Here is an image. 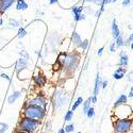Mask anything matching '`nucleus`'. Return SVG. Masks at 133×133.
<instances>
[{
	"label": "nucleus",
	"instance_id": "obj_9",
	"mask_svg": "<svg viewBox=\"0 0 133 133\" xmlns=\"http://www.w3.org/2000/svg\"><path fill=\"white\" fill-rule=\"evenodd\" d=\"M27 66H28V59L26 58H19L16 62V65H15V70L16 72L19 75L20 71H23L27 68Z\"/></svg>",
	"mask_w": 133,
	"mask_h": 133
},
{
	"label": "nucleus",
	"instance_id": "obj_10",
	"mask_svg": "<svg viewBox=\"0 0 133 133\" xmlns=\"http://www.w3.org/2000/svg\"><path fill=\"white\" fill-rule=\"evenodd\" d=\"M102 88V79L99 72L96 76V80H95V85H94V91H93V95L94 96H98L99 95V91Z\"/></svg>",
	"mask_w": 133,
	"mask_h": 133
},
{
	"label": "nucleus",
	"instance_id": "obj_23",
	"mask_svg": "<svg viewBox=\"0 0 133 133\" xmlns=\"http://www.w3.org/2000/svg\"><path fill=\"white\" fill-rule=\"evenodd\" d=\"M26 34H27L26 29H25V28H23V27H19V28H18L17 36H18L19 38H23V37H25V36H26Z\"/></svg>",
	"mask_w": 133,
	"mask_h": 133
},
{
	"label": "nucleus",
	"instance_id": "obj_30",
	"mask_svg": "<svg viewBox=\"0 0 133 133\" xmlns=\"http://www.w3.org/2000/svg\"><path fill=\"white\" fill-rule=\"evenodd\" d=\"M9 126L4 123H0V133H4L6 130H8Z\"/></svg>",
	"mask_w": 133,
	"mask_h": 133
},
{
	"label": "nucleus",
	"instance_id": "obj_22",
	"mask_svg": "<svg viewBox=\"0 0 133 133\" xmlns=\"http://www.w3.org/2000/svg\"><path fill=\"white\" fill-rule=\"evenodd\" d=\"M85 18H86V16H85V14H83V13H79V14H75V15H74V20H75V21L85 20Z\"/></svg>",
	"mask_w": 133,
	"mask_h": 133
},
{
	"label": "nucleus",
	"instance_id": "obj_5",
	"mask_svg": "<svg viewBox=\"0 0 133 133\" xmlns=\"http://www.w3.org/2000/svg\"><path fill=\"white\" fill-rule=\"evenodd\" d=\"M132 115H133V110H132L131 105L126 103V104L119 105L114 109V112L112 114V121L115 120L116 118H118V119L130 118V117H132Z\"/></svg>",
	"mask_w": 133,
	"mask_h": 133
},
{
	"label": "nucleus",
	"instance_id": "obj_21",
	"mask_svg": "<svg viewBox=\"0 0 133 133\" xmlns=\"http://www.w3.org/2000/svg\"><path fill=\"white\" fill-rule=\"evenodd\" d=\"M72 119H74V111H72V110H68L67 112L65 113L64 120H65V121H71Z\"/></svg>",
	"mask_w": 133,
	"mask_h": 133
},
{
	"label": "nucleus",
	"instance_id": "obj_35",
	"mask_svg": "<svg viewBox=\"0 0 133 133\" xmlns=\"http://www.w3.org/2000/svg\"><path fill=\"white\" fill-rule=\"evenodd\" d=\"M131 4V0H124L123 1V5L124 6H129Z\"/></svg>",
	"mask_w": 133,
	"mask_h": 133
},
{
	"label": "nucleus",
	"instance_id": "obj_46",
	"mask_svg": "<svg viewBox=\"0 0 133 133\" xmlns=\"http://www.w3.org/2000/svg\"><path fill=\"white\" fill-rule=\"evenodd\" d=\"M128 38H129L131 42H133V33H132V34H130V35H129V37H128Z\"/></svg>",
	"mask_w": 133,
	"mask_h": 133
},
{
	"label": "nucleus",
	"instance_id": "obj_29",
	"mask_svg": "<svg viewBox=\"0 0 133 133\" xmlns=\"http://www.w3.org/2000/svg\"><path fill=\"white\" fill-rule=\"evenodd\" d=\"M51 130H52V124H51L50 120H48L46 123V125H45V132L49 133V132H51Z\"/></svg>",
	"mask_w": 133,
	"mask_h": 133
},
{
	"label": "nucleus",
	"instance_id": "obj_48",
	"mask_svg": "<svg viewBox=\"0 0 133 133\" xmlns=\"http://www.w3.org/2000/svg\"><path fill=\"white\" fill-rule=\"evenodd\" d=\"M130 48L133 50V42H131V45H130Z\"/></svg>",
	"mask_w": 133,
	"mask_h": 133
},
{
	"label": "nucleus",
	"instance_id": "obj_36",
	"mask_svg": "<svg viewBox=\"0 0 133 133\" xmlns=\"http://www.w3.org/2000/svg\"><path fill=\"white\" fill-rule=\"evenodd\" d=\"M127 96H128V98H133V85L130 87V92Z\"/></svg>",
	"mask_w": 133,
	"mask_h": 133
},
{
	"label": "nucleus",
	"instance_id": "obj_31",
	"mask_svg": "<svg viewBox=\"0 0 133 133\" xmlns=\"http://www.w3.org/2000/svg\"><path fill=\"white\" fill-rule=\"evenodd\" d=\"M115 71H116V72H120V74L126 75V74H127V68H126V67H123V66H118V68H117Z\"/></svg>",
	"mask_w": 133,
	"mask_h": 133
},
{
	"label": "nucleus",
	"instance_id": "obj_41",
	"mask_svg": "<svg viewBox=\"0 0 133 133\" xmlns=\"http://www.w3.org/2000/svg\"><path fill=\"white\" fill-rule=\"evenodd\" d=\"M91 98H92V103H97V96H91Z\"/></svg>",
	"mask_w": 133,
	"mask_h": 133
},
{
	"label": "nucleus",
	"instance_id": "obj_24",
	"mask_svg": "<svg viewBox=\"0 0 133 133\" xmlns=\"http://www.w3.org/2000/svg\"><path fill=\"white\" fill-rule=\"evenodd\" d=\"M75 125L74 124H68L64 127V130H65V133H71L75 131Z\"/></svg>",
	"mask_w": 133,
	"mask_h": 133
},
{
	"label": "nucleus",
	"instance_id": "obj_38",
	"mask_svg": "<svg viewBox=\"0 0 133 133\" xmlns=\"http://www.w3.org/2000/svg\"><path fill=\"white\" fill-rule=\"evenodd\" d=\"M84 11L85 12H87V13H94V11L90 8V6H86V8H84Z\"/></svg>",
	"mask_w": 133,
	"mask_h": 133
},
{
	"label": "nucleus",
	"instance_id": "obj_3",
	"mask_svg": "<svg viewBox=\"0 0 133 133\" xmlns=\"http://www.w3.org/2000/svg\"><path fill=\"white\" fill-rule=\"evenodd\" d=\"M23 116L31 119L43 121L47 116V110L37 105H27L24 108Z\"/></svg>",
	"mask_w": 133,
	"mask_h": 133
},
{
	"label": "nucleus",
	"instance_id": "obj_11",
	"mask_svg": "<svg viewBox=\"0 0 133 133\" xmlns=\"http://www.w3.org/2000/svg\"><path fill=\"white\" fill-rule=\"evenodd\" d=\"M129 63V57L127 55L126 51H121L119 54V62L118 66H123V67H127V65Z\"/></svg>",
	"mask_w": 133,
	"mask_h": 133
},
{
	"label": "nucleus",
	"instance_id": "obj_7",
	"mask_svg": "<svg viewBox=\"0 0 133 133\" xmlns=\"http://www.w3.org/2000/svg\"><path fill=\"white\" fill-rule=\"evenodd\" d=\"M32 80H33V83H34L36 86H38V87L45 86L46 83H47V78L42 74L34 75L33 76V78H32Z\"/></svg>",
	"mask_w": 133,
	"mask_h": 133
},
{
	"label": "nucleus",
	"instance_id": "obj_40",
	"mask_svg": "<svg viewBox=\"0 0 133 133\" xmlns=\"http://www.w3.org/2000/svg\"><path fill=\"white\" fill-rule=\"evenodd\" d=\"M130 45H131V41H130L129 38H127V39L125 41V46H126V47H130Z\"/></svg>",
	"mask_w": 133,
	"mask_h": 133
},
{
	"label": "nucleus",
	"instance_id": "obj_4",
	"mask_svg": "<svg viewBox=\"0 0 133 133\" xmlns=\"http://www.w3.org/2000/svg\"><path fill=\"white\" fill-rule=\"evenodd\" d=\"M133 129V118H116L113 120V132L114 133H128Z\"/></svg>",
	"mask_w": 133,
	"mask_h": 133
},
{
	"label": "nucleus",
	"instance_id": "obj_50",
	"mask_svg": "<svg viewBox=\"0 0 133 133\" xmlns=\"http://www.w3.org/2000/svg\"><path fill=\"white\" fill-rule=\"evenodd\" d=\"M81 1H82V2H85V0H81Z\"/></svg>",
	"mask_w": 133,
	"mask_h": 133
},
{
	"label": "nucleus",
	"instance_id": "obj_27",
	"mask_svg": "<svg viewBox=\"0 0 133 133\" xmlns=\"http://www.w3.org/2000/svg\"><path fill=\"white\" fill-rule=\"evenodd\" d=\"M86 116H87V118H90V119L95 116V109H94V107H91L90 109H88L87 113H86Z\"/></svg>",
	"mask_w": 133,
	"mask_h": 133
},
{
	"label": "nucleus",
	"instance_id": "obj_42",
	"mask_svg": "<svg viewBox=\"0 0 133 133\" xmlns=\"http://www.w3.org/2000/svg\"><path fill=\"white\" fill-rule=\"evenodd\" d=\"M59 2V0H49V4H57Z\"/></svg>",
	"mask_w": 133,
	"mask_h": 133
},
{
	"label": "nucleus",
	"instance_id": "obj_26",
	"mask_svg": "<svg viewBox=\"0 0 133 133\" xmlns=\"http://www.w3.org/2000/svg\"><path fill=\"white\" fill-rule=\"evenodd\" d=\"M88 45H90V42H88V39H83L80 45H79V48H81L82 50H86V48L88 47Z\"/></svg>",
	"mask_w": 133,
	"mask_h": 133
},
{
	"label": "nucleus",
	"instance_id": "obj_51",
	"mask_svg": "<svg viewBox=\"0 0 133 133\" xmlns=\"http://www.w3.org/2000/svg\"><path fill=\"white\" fill-rule=\"evenodd\" d=\"M39 133H46V132H45V131H44V132H39Z\"/></svg>",
	"mask_w": 133,
	"mask_h": 133
},
{
	"label": "nucleus",
	"instance_id": "obj_18",
	"mask_svg": "<svg viewBox=\"0 0 133 133\" xmlns=\"http://www.w3.org/2000/svg\"><path fill=\"white\" fill-rule=\"evenodd\" d=\"M83 101H84V100H83L82 97H78V98H77V100H76V101L74 102V104L71 105V110L74 111V112H75V111L78 109L81 104H83Z\"/></svg>",
	"mask_w": 133,
	"mask_h": 133
},
{
	"label": "nucleus",
	"instance_id": "obj_8",
	"mask_svg": "<svg viewBox=\"0 0 133 133\" xmlns=\"http://www.w3.org/2000/svg\"><path fill=\"white\" fill-rule=\"evenodd\" d=\"M15 2L16 0H0V15L5 13Z\"/></svg>",
	"mask_w": 133,
	"mask_h": 133
},
{
	"label": "nucleus",
	"instance_id": "obj_12",
	"mask_svg": "<svg viewBox=\"0 0 133 133\" xmlns=\"http://www.w3.org/2000/svg\"><path fill=\"white\" fill-rule=\"evenodd\" d=\"M128 102V96L126 94H121L117 99H116V101L114 102L113 104V109L119 107V105H123V104H126Z\"/></svg>",
	"mask_w": 133,
	"mask_h": 133
},
{
	"label": "nucleus",
	"instance_id": "obj_45",
	"mask_svg": "<svg viewBox=\"0 0 133 133\" xmlns=\"http://www.w3.org/2000/svg\"><path fill=\"white\" fill-rule=\"evenodd\" d=\"M57 133H65V130H64V128H62V129H60Z\"/></svg>",
	"mask_w": 133,
	"mask_h": 133
},
{
	"label": "nucleus",
	"instance_id": "obj_28",
	"mask_svg": "<svg viewBox=\"0 0 133 133\" xmlns=\"http://www.w3.org/2000/svg\"><path fill=\"white\" fill-rule=\"evenodd\" d=\"M125 77V75L124 74H120V72H116V71H114L113 72V78L115 79V80H121Z\"/></svg>",
	"mask_w": 133,
	"mask_h": 133
},
{
	"label": "nucleus",
	"instance_id": "obj_52",
	"mask_svg": "<svg viewBox=\"0 0 133 133\" xmlns=\"http://www.w3.org/2000/svg\"><path fill=\"white\" fill-rule=\"evenodd\" d=\"M77 133H81V132H77Z\"/></svg>",
	"mask_w": 133,
	"mask_h": 133
},
{
	"label": "nucleus",
	"instance_id": "obj_37",
	"mask_svg": "<svg viewBox=\"0 0 133 133\" xmlns=\"http://www.w3.org/2000/svg\"><path fill=\"white\" fill-rule=\"evenodd\" d=\"M0 77H1V78H3V79H5V80H8V81L11 80V78H10V77H9L6 74H1V75H0Z\"/></svg>",
	"mask_w": 133,
	"mask_h": 133
},
{
	"label": "nucleus",
	"instance_id": "obj_13",
	"mask_svg": "<svg viewBox=\"0 0 133 133\" xmlns=\"http://www.w3.org/2000/svg\"><path fill=\"white\" fill-rule=\"evenodd\" d=\"M112 33H113L114 39H116L118 36H120V30H119V28L117 26V23H116L115 19L112 21Z\"/></svg>",
	"mask_w": 133,
	"mask_h": 133
},
{
	"label": "nucleus",
	"instance_id": "obj_6",
	"mask_svg": "<svg viewBox=\"0 0 133 133\" xmlns=\"http://www.w3.org/2000/svg\"><path fill=\"white\" fill-rule=\"evenodd\" d=\"M48 104H49V102H48L47 97L45 95H43V94H38L36 97H34V98L30 99V100L26 101L25 104H24V108L27 107V105H37V107H41L43 109L47 110Z\"/></svg>",
	"mask_w": 133,
	"mask_h": 133
},
{
	"label": "nucleus",
	"instance_id": "obj_33",
	"mask_svg": "<svg viewBox=\"0 0 133 133\" xmlns=\"http://www.w3.org/2000/svg\"><path fill=\"white\" fill-rule=\"evenodd\" d=\"M109 49H110V51H111V52H115V51H116V45H115V42H113V43H111V44H110Z\"/></svg>",
	"mask_w": 133,
	"mask_h": 133
},
{
	"label": "nucleus",
	"instance_id": "obj_2",
	"mask_svg": "<svg viewBox=\"0 0 133 133\" xmlns=\"http://www.w3.org/2000/svg\"><path fill=\"white\" fill-rule=\"evenodd\" d=\"M42 127V121L35 120V119H31L27 117H21L18 121L17 129L25 131L27 133H38V130Z\"/></svg>",
	"mask_w": 133,
	"mask_h": 133
},
{
	"label": "nucleus",
	"instance_id": "obj_32",
	"mask_svg": "<svg viewBox=\"0 0 133 133\" xmlns=\"http://www.w3.org/2000/svg\"><path fill=\"white\" fill-rule=\"evenodd\" d=\"M86 2H91V3H95L96 5H101L103 0H85Z\"/></svg>",
	"mask_w": 133,
	"mask_h": 133
},
{
	"label": "nucleus",
	"instance_id": "obj_1",
	"mask_svg": "<svg viewBox=\"0 0 133 133\" xmlns=\"http://www.w3.org/2000/svg\"><path fill=\"white\" fill-rule=\"evenodd\" d=\"M62 65H63V70L68 74V75H72L77 67L79 66L80 63V54L78 52H69L66 54V57L61 61Z\"/></svg>",
	"mask_w": 133,
	"mask_h": 133
},
{
	"label": "nucleus",
	"instance_id": "obj_15",
	"mask_svg": "<svg viewBox=\"0 0 133 133\" xmlns=\"http://www.w3.org/2000/svg\"><path fill=\"white\" fill-rule=\"evenodd\" d=\"M20 96H21V92H19V91L14 92L12 95H10V96H9V98H8V102H9L10 104L14 103V102L17 100V99H18Z\"/></svg>",
	"mask_w": 133,
	"mask_h": 133
},
{
	"label": "nucleus",
	"instance_id": "obj_19",
	"mask_svg": "<svg viewBox=\"0 0 133 133\" xmlns=\"http://www.w3.org/2000/svg\"><path fill=\"white\" fill-rule=\"evenodd\" d=\"M83 11H84V6H83V5H74V6L71 8V12H72L74 15H75V14L82 13Z\"/></svg>",
	"mask_w": 133,
	"mask_h": 133
},
{
	"label": "nucleus",
	"instance_id": "obj_14",
	"mask_svg": "<svg viewBox=\"0 0 133 133\" xmlns=\"http://www.w3.org/2000/svg\"><path fill=\"white\" fill-rule=\"evenodd\" d=\"M81 42H82V39H81L80 35H79L76 31H74L72 35H71V43L74 44L76 47H79V45H80V43H81Z\"/></svg>",
	"mask_w": 133,
	"mask_h": 133
},
{
	"label": "nucleus",
	"instance_id": "obj_44",
	"mask_svg": "<svg viewBox=\"0 0 133 133\" xmlns=\"http://www.w3.org/2000/svg\"><path fill=\"white\" fill-rule=\"evenodd\" d=\"M13 133H27V132H25V131H21V130H19V129H16Z\"/></svg>",
	"mask_w": 133,
	"mask_h": 133
},
{
	"label": "nucleus",
	"instance_id": "obj_43",
	"mask_svg": "<svg viewBox=\"0 0 133 133\" xmlns=\"http://www.w3.org/2000/svg\"><path fill=\"white\" fill-rule=\"evenodd\" d=\"M108 84H109V82H108L107 80H104V81H102V88H107V86H108Z\"/></svg>",
	"mask_w": 133,
	"mask_h": 133
},
{
	"label": "nucleus",
	"instance_id": "obj_16",
	"mask_svg": "<svg viewBox=\"0 0 133 133\" xmlns=\"http://www.w3.org/2000/svg\"><path fill=\"white\" fill-rule=\"evenodd\" d=\"M28 9V3L25 0H16V10L17 11H26Z\"/></svg>",
	"mask_w": 133,
	"mask_h": 133
},
{
	"label": "nucleus",
	"instance_id": "obj_39",
	"mask_svg": "<svg viewBox=\"0 0 133 133\" xmlns=\"http://www.w3.org/2000/svg\"><path fill=\"white\" fill-rule=\"evenodd\" d=\"M103 50H104V47H101V48H99V49H98V51H97V54L99 55V57H100V55L102 54Z\"/></svg>",
	"mask_w": 133,
	"mask_h": 133
},
{
	"label": "nucleus",
	"instance_id": "obj_25",
	"mask_svg": "<svg viewBox=\"0 0 133 133\" xmlns=\"http://www.w3.org/2000/svg\"><path fill=\"white\" fill-rule=\"evenodd\" d=\"M9 25L12 27V28H19V23L16 20V19H13V18H11V19H9Z\"/></svg>",
	"mask_w": 133,
	"mask_h": 133
},
{
	"label": "nucleus",
	"instance_id": "obj_47",
	"mask_svg": "<svg viewBox=\"0 0 133 133\" xmlns=\"http://www.w3.org/2000/svg\"><path fill=\"white\" fill-rule=\"evenodd\" d=\"M2 25H3V19L0 18V26H2Z\"/></svg>",
	"mask_w": 133,
	"mask_h": 133
},
{
	"label": "nucleus",
	"instance_id": "obj_17",
	"mask_svg": "<svg viewBox=\"0 0 133 133\" xmlns=\"http://www.w3.org/2000/svg\"><path fill=\"white\" fill-rule=\"evenodd\" d=\"M91 107H92V98L90 97V98H87L85 101H83V113L85 115H86L88 109H90Z\"/></svg>",
	"mask_w": 133,
	"mask_h": 133
},
{
	"label": "nucleus",
	"instance_id": "obj_20",
	"mask_svg": "<svg viewBox=\"0 0 133 133\" xmlns=\"http://www.w3.org/2000/svg\"><path fill=\"white\" fill-rule=\"evenodd\" d=\"M115 45H116V48H120V47H123V46H125V39H124V37L123 36H118L115 41Z\"/></svg>",
	"mask_w": 133,
	"mask_h": 133
},
{
	"label": "nucleus",
	"instance_id": "obj_49",
	"mask_svg": "<svg viewBox=\"0 0 133 133\" xmlns=\"http://www.w3.org/2000/svg\"><path fill=\"white\" fill-rule=\"evenodd\" d=\"M128 133H133V129H132V130H131V131H129V132H128Z\"/></svg>",
	"mask_w": 133,
	"mask_h": 133
},
{
	"label": "nucleus",
	"instance_id": "obj_34",
	"mask_svg": "<svg viewBox=\"0 0 133 133\" xmlns=\"http://www.w3.org/2000/svg\"><path fill=\"white\" fill-rule=\"evenodd\" d=\"M20 55H21V58H26V59L29 60V55H28V53H27L25 50H21V51H20Z\"/></svg>",
	"mask_w": 133,
	"mask_h": 133
}]
</instances>
